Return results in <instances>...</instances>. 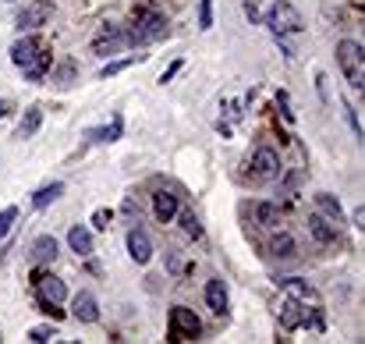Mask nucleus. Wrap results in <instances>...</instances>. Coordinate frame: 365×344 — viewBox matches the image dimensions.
<instances>
[{
  "mask_svg": "<svg viewBox=\"0 0 365 344\" xmlns=\"http://www.w3.org/2000/svg\"><path fill=\"white\" fill-rule=\"evenodd\" d=\"M46 18H50V4L46 0H39V4H29L25 11H18V29L22 32H32V29H39V25H46Z\"/></svg>",
  "mask_w": 365,
  "mask_h": 344,
  "instance_id": "10",
  "label": "nucleus"
},
{
  "mask_svg": "<svg viewBox=\"0 0 365 344\" xmlns=\"http://www.w3.org/2000/svg\"><path fill=\"white\" fill-rule=\"evenodd\" d=\"M252 178L255 181H277L280 178V156L273 153V149H255V156H252Z\"/></svg>",
  "mask_w": 365,
  "mask_h": 344,
  "instance_id": "4",
  "label": "nucleus"
},
{
  "mask_svg": "<svg viewBox=\"0 0 365 344\" xmlns=\"http://www.w3.org/2000/svg\"><path fill=\"white\" fill-rule=\"evenodd\" d=\"M50 337H57V326H32L29 330V340H36V344H43Z\"/></svg>",
  "mask_w": 365,
  "mask_h": 344,
  "instance_id": "27",
  "label": "nucleus"
},
{
  "mask_svg": "<svg viewBox=\"0 0 365 344\" xmlns=\"http://www.w3.org/2000/svg\"><path fill=\"white\" fill-rule=\"evenodd\" d=\"M181 64H185V61H174V64H171V68L164 71V78H160V82H171V78H174V75L181 71Z\"/></svg>",
  "mask_w": 365,
  "mask_h": 344,
  "instance_id": "33",
  "label": "nucleus"
},
{
  "mask_svg": "<svg viewBox=\"0 0 365 344\" xmlns=\"http://www.w3.org/2000/svg\"><path fill=\"white\" fill-rule=\"evenodd\" d=\"M178 216H181V227H185V235H188V238H202V227H199L195 213H188V209L181 213V209H178Z\"/></svg>",
  "mask_w": 365,
  "mask_h": 344,
  "instance_id": "26",
  "label": "nucleus"
},
{
  "mask_svg": "<svg viewBox=\"0 0 365 344\" xmlns=\"http://www.w3.org/2000/svg\"><path fill=\"white\" fill-rule=\"evenodd\" d=\"M277 284H280V288H284L291 298H298V302H308V305H316V302H320V291H316V288H308L305 280H294V277H280Z\"/></svg>",
  "mask_w": 365,
  "mask_h": 344,
  "instance_id": "11",
  "label": "nucleus"
},
{
  "mask_svg": "<svg viewBox=\"0 0 365 344\" xmlns=\"http://www.w3.org/2000/svg\"><path fill=\"white\" fill-rule=\"evenodd\" d=\"M4 113H8V103H4V99H0V118H4Z\"/></svg>",
  "mask_w": 365,
  "mask_h": 344,
  "instance_id": "35",
  "label": "nucleus"
},
{
  "mask_svg": "<svg viewBox=\"0 0 365 344\" xmlns=\"http://www.w3.org/2000/svg\"><path fill=\"white\" fill-rule=\"evenodd\" d=\"M128 252H131V259L138 266H145L152 259V238L142 231V227H131V231H128Z\"/></svg>",
  "mask_w": 365,
  "mask_h": 344,
  "instance_id": "7",
  "label": "nucleus"
},
{
  "mask_svg": "<svg viewBox=\"0 0 365 344\" xmlns=\"http://www.w3.org/2000/svg\"><path fill=\"white\" fill-rule=\"evenodd\" d=\"M121 46H128L124 29H110L107 36H99V39H96V53H99V57H110V53L121 50Z\"/></svg>",
  "mask_w": 365,
  "mask_h": 344,
  "instance_id": "20",
  "label": "nucleus"
},
{
  "mask_svg": "<svg viewBox=\"0 0 365 344\" xmlns=\"http://www.w3.org/2000/svg\"><path fill=\"white\" fill-rule=\"evenodd\" d=\"M277 106H280V118H284L287 125H294V110H291V99H287V92H277Z\"/></svg>",
  "mask_w": 365,
  "mask_h": 344,
  "instance_id": "30",
  "label": "nucleus"
},
{
  "mask_svg": "<svg viewBox=\"0 0 365 344\" xmlns=\"http://www.w3.org/2000/svg\"><path fill=\"white\" fill-rule=\"evenodd\" d=\"M206 305H210L217 316H227L231 312V298H227V284L220 277H213L210 284H206Z\"/></svg>",
  "mask_w": 365,
  "mask_h": 344,
  "instance_id": "8",
  "label": "nucleus"
},
{
  "mask_svg": "<svg viewBox=\"0 0 365 344\" xmlns=\"http://www.w3.org/2000/svg\"><path fill=\"white\" fill-rule=\"evenodd\" d=\"M107 220H110V209H99V213L92 216V223L99 227V231H103V227H107Z\"/></svg>",
  "mask_w": 365,
  "mask_h": 344,
  "instance_id": "32",
  "label": "nucleus"
},
{
  "mask_svg": "<svg viewBox=\"0 0 365 344\" xmlns=\"http://www.w3.org/2000/svg\"><path fill=\"white\" fill-rule=\"evenodd\" d=\"M131 64V57H124V61H117V64H107V68H103V78H110V75H117V71H124Z\"/></svg>",
  "mask_w": 365,
  "mask_h": 344,
  "instance_id": "31",
  "label": "nucleus"
},
{
  "mask_svg": "<svg viewBox=\"0 0 365 344\" xmlns=\"http://www.w3.org/2000/svg\"><path fill=\"white\" fill-rule=\"evenodd\" d=\"M308 231H312V238H316L320 245H330V242H337V231H334V220H327V216H312L308 220Z\"/></svg>",
  "mask_w": 365,
  "mask_h": 344,
  "instance_id": "17",
  "label": "nucleus"
},
{
  "mask_svg": "<svg viewBox=\"0 0 365 344\" xmlns=\"http://www.w3.org/2000/svg\"><path fill=\"white\" fill-rule=\"evenodd\" d=\"M29 259H32L36 266H43V263H54V259H57V238H54V235H39V238L32 242V252H29Z\"/></svg>",
  "mask_w": 365,
  "mask_h": 344,
  "instance_id": "12",
  "label": "nucleus"
},
{
  "mask_svg": "<svg viewBox=\"0 0 365 344\" xmlns=\"http://www.w3.org/2000/svg\"><path fill=\"white\" fill-rule=\"evenodd\" d=\"M152 213H156V220H160V223H171V220L178 216V195L156 192V195H152Z\"/></svg>",
  "mask_w": 365,
  "mask_h": 344,
  "instance_id": "15",
  "label": "nucleus"
},
{
  "mask_svg": "<svg viewBox=\"0 0 365 344\" xmlns=\"http://www.w3.org/2000/svg\"><path fill=\"white\" fill-rule=\"evenodd\" d=\"M277 216H280V206H277V202H259V206H255V220H259V223H270V220H277Z\"/></svg>",
  "mask_w": 365,
  "mask_h": 344,
  "instance_id": "25",
  "label": "nucleus"
},
{
  "mask_svg": "<svg viewBox=\"0 0 365 344\" xmlns=\"http://www.w3.org/2000/svg\"><path fill=\"white\" fill-rule=\"evenodd\" d=\"M266 25H270L273 39H280V43H284V53L291 57L287 36H294V32H301V29H305V22H301L298 8L291 4V0H273V8H270V15H266Z\"/></svg>",
  "mask_w": 365,
  "mask_h": 344,
  "instance_id": "1",
  "label": "nucleus"
},
{
  "mask_svg": "<svg viewBox=\"0 0 365 344\" xmlns=\"http://www.w3.org/2000/svg\"><path fill=\"white\" fill-rule=\"evenodd\" d=\"M277 319H280V326H284V330H298V326H305V309H301V302H298V298L280 302Z\"/></svg>",
  "mask_w": 365,
  "mask_h": 344,
  "instance_id": "13",
  "label": "nucleus"
},
{
  "mask_svg": "<svg viewBox=\"0 0 365 344\" xmlns=\"http://www.w3.org/2000/svg\"><path fill=\"white\" fill-rule=\"evenodd\" d=\"M337 64H341V71H344L348 85L362 92V82H365V64H362V43H355V39H341V43H337Z\"/></svg>",
  "mask_w": 365,
  "mask_h": 344,
  "instance_id": "2",
  "label": "nucleus"
},
{
  "mask_svg": "<svg viewBox=\"0 0 365 344\" xmlns=\"http://www.w3.org/2000/svg\"><path fill=\"white\" fill-rule=\"evenodd\" d=\"M78 75V68H75V61H64L61 64V71H57V85H71V78Z\"/></svg>",
  "mask_w": 365,
  "mask_h": 344,
  "instance_id": "29",
  "label": "nucleus"
},
{
  "mask_svg": "<svg viewBox=\"0 0 365 344\" xmlns=\"http://www.w3.org/2000/svg\"><path fill=\"white\" fill-rule=\"evenodd\" d=\"M15 223H18V206H4L0 209V238H8Z\"/></svg>",
  "mask_w": 365,
  "mask_h": 344,
  "instance_id": "24",
  "label": "nucleus"
},
{
  "mask_svg": "<svg viewBox=\"0 0 365 344\" xmlns=\"http://www.w3.org/2000/svg\"><path fill=\"white\" fill-rule=\"evenodd\" d=\"M316 209H320V216H327V220H334V223L344 220L341 202H337V195H330V192H320V195H316Z\"/></svg>",
  "mask_w": 365,
  "mask_h": 344,
  "instance_id": "22",
  "label": "nucleus"
},
{
  "mask_svg": "<svg viewBox=\"0 0 365 344\" xmlns=\"http://www.w3.org/2000/svg\"><path fill=\"white\" fill-rule=\"evenodd\" d=\"M164 36H167V22H164V15H156V11H142L135 18V25L124 29L128 43H152V39H164Z\"/></svg>",
  "mask_w": 365,
  "mask_h": 344,
  "instance_id": "3",
  "label": "nucleus"
},
{
  "mask_svg": "<svg viewBox=\"0 0 365 344\" xmlns=\"http://www.w3.org/2000/svg\"><path fill=\"white\" fill-rule=\"evenodd\" d=\"M121 132H124V125H121V118H114L110 125H103V128H89L85 142H117Z\"/></svg>",
  "mask_w": 365,
  "mask_h": 344,
  "instance_id": "18",
  "label": "nucleus"
},
{
  "mask_svg": "<svg viewBox=\"0 0 365 344\" xmlns=\"http://www.w3.org/2000/svg\"><path fill=\"white\" fill-rule=\"evenodd\" d=\"M68 245L75 256H92V235H89V227L75 223L71 231H68Z\"/></svg>",
  "mask_w": 365,
  "mask_h": 344,
  "instance_id": "16",
  "label": "nucleus"
},
{
  "mask_svg": "<svg viewBox=\"0 0 365 344\" xmlns=\"http://www.w3.org/2000/svg\"><path fill=\"white\" fill-rule=\"evenodd\" d=\"M75 319H82V323H96L99 319V302H96L92 291H78L75 295Z\"/></svg>",
  "mask_w": 365,
  "mask_h": 344,
  "instance_id": "14",
  "label": "nucleus"
},
{
  "mask_svg": "<svg viewBox=\"0 0 365 344\" xmlns=\"http://www.w3.org/2000/svg\"><path fill=\"white\" fill-rule=\"evenodd\" d=\"M351 220H355V227H358V231H362V220H365V209H362V206H358V209H355V213H351Z\"/></svg>",
  "mask_w": 365,
  "mask_h": 344,
  "instance_id": "34",
  "label": "nucleus"
},
{
  "mask_svg": "<svg viewBox=\"0 0 365 344\" xmlns=\"http://www.w3.org/2000/svg\"><path fill=\"white\" fill-rule=\"evenodd\" d=\"M39 125H43V110L39 106H29L25 118H22V125H18V132H15V139H32L39 132Z\"/></svg>",
  "mask_w": 365,
  "mask_h": 344,
  "instance_id": "21",
  "label": "nucleus"
},
{
  "mask_svg": "<svg viewBox=\"0 0 365 344\" xmlns=\"http://www.w3.org/2000/svg\"><path fill=\"white\" fill-rule=\"evenodd\" d=\"M270 252H273L277 259H291V256H294V238H291V235H273Z\"/></svg>",
  "mask_w": 365,
  "mask_h": 344,
  "instance_id": "23",
  "label": "nucleus"
},
{
  "mask_svg": "<svg viewBox=\"0 0 365 344\" xmlns=\"http://www.w3.org/2000/svg\"><path fill=\"white\" fill-rule=\"evenodd\" d=\"M43 57V46H39V39L36 36H22V39H15V46H11V61L25 71V68H32L36 61Z\"/></svg>",
  "mask_w": 365,
  "mask_h": 344,
  "instance_id": "5",
  "label": "nucleus"
},
{
  "mask_svg": "<svg viewBox=\"0 0 365 344\" xmlns=\"http://www.w3.org/2000/svg\"><path fill=\"white\" fill-rule=\"evenodd\" d=\"M199 25H202V29H213V0H202V8H199Z\"/></svg>",
  "mask_w": 365,
  "mask_h": 344,
  "instance_id": "28",
  "label": "nucleus"
},
{
  "mask_svg": "<svg viewBox=\"0 0 365 344\" xmlns=\"http://www.w3.org/2000/svg\"><path fill=\"white\" fill-rule=\"evenodd\" d=\"M36 288H39V295H43L50 305H61V302L68 298V284H64L61 277H54V273H43Z\"/></svg>",
  "mask_w": 365,
  "mask_h": 344,
  "instance_id": "9",
  "label": "nucleus"
},
{
  "mask_svg": "<svg viewBox=\"0 0 365 344\" xmlns=\"http://www.w3.org/2000/svg\"><path fill=\"white\" fill-rule=\"evenodd\" d=\"M61 195H64V181H50V185H43V188L32 195V206H36V209H46V206H54Z\"/></svg>",
  "mask_w": 365,
  "mask_h": 344,
  "instance_id": "19",
  "label": "nucleus"
},
{
  "mask_svg": "<svg viewBox=\"0 0 365 344\" xmlns=\"http://www.w3.org/2000/svg\"><path fill=\"white\" fill-rule=\"evenodd\" d=\"M171 319H174V326H171L174 337H199V333H202L199 316H195L192 309H185V305H178V309L171 312Z\"/></svg>",
  "mask_w": 365,
  "mask_h": 344,
  "instance_id": "6",
  "label": "nucleus"
}]
</instances>
